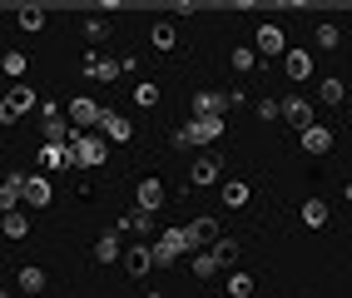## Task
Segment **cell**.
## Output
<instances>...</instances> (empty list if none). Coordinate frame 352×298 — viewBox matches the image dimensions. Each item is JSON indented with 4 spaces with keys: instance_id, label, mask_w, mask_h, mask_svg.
Listing matches in <instances>:
<instances>
[{
    "instance_id": "cell-24",
    "label": "cell",
    "mask_w": 352,
    "mask_h": 298,
    "mask_svg": "<svg viewBox=\"0 0 352 298\" xmlns=\"http://www.w3.org/2000/svg\"><path fill=\"white\" fill-rule=\"evenodd\" d=\"M327 219H333V209H327V199H302V224H308V228H322Z\"/></svg>"
},
{
    "instance_id": "cell-37",
    "label": "cell",
    "mask_w": 352,
    "mask_h": 298,
    "mask_svg": "<svg viewBox=\"0 0 352 298\" xmlns=\"http://www.w3.org/2000/svg\"><path fill=\"white\" fill-rule=\"evenodd\" d=\"M214 254H219V264H239V244H233V239L223 234V239L214 244Z\"/></svg>"
},
{
    "instance_id": "cell-18",
    "label": "cell",
    "mask_w": 352,
    "mask_h": 298,
    "mask_svg": "<svg viewBox=\"0 0 352 298\" xmlns=\"http://www.w3.org/2000/svg\"><path fill=\"white\" fill-rule=\"evenodd\" d=\"M283 75H288V80H313V50L293 45V50L283 55Z\"/></svg>"
},
{
    "instance_id": "cell-7",
    "label": "cell",
    "mask_w": 352,
    "mask_h": 298,
    "mask_svg": "<svg viewBox=\"0 0 352 298\" xmlns=\"http://www.w3.org/2000/svg\"><path fill=\"white\" fill-rule=\"evenodd\" d=\"M65 120L75 125L80 134H89V129H95V125L104 120V105H95V100H85V95H75V100L65 105Z\"/></svg>"
},
{
    "instance_id": "cell-11",
    "label": "cell",
    "mask_w": 352,
    "mask_h": 298,
    "mask_svg": "<svg viewBox=\"0 0 352 298\" xmlns=\"http://www.w3.org/2000/svg\"><path fill=\"white\" fill-rule=\"evenodd\" d=\"M219 179H223V159L219 154H199L189 164V184L194 189H208V184H219Z\"/></svg>"
},
{
    "instance_id": "cell-27",
    "label": "cell",
    "mask_w": 352,
    "mask_h": 298,
    "mask_svg": "<svg viewBox=\"0 0 352 298\" xmlns=\"http://www.w3.org/2000/svg\"><path fill=\"white\" fill-rule=\"evenodd\" d=\"M318 95H322V105H333V109H338V105L347 100V85L333 80V75H322V80H318Z\"/></svg>"
},
{
    "instance_id": "cell-15",
    "label": "cell",
    "mask_w": 352,
    "mask_h": 298,
    "mask_svg": "<svg viewBox=\"0 0 352 298\" xmlns=\"http://www.w3.org/2000/svg\"><path fill=\"white\" fill-rule=\"evenodd\" d=\"M124 268L134 279H149V268H159L154 264V244H124Z\"/></svg>"
},
{
    "instance_id": "cell-21",
    "label": "cell",
    "mask_w": 352,
    "mask_h": 298,
    "mask_svg": "<svg viewBox=\"0 0 352 298\" xmlns=\"http://www.w3.org/2000/svg\"><path fill=\"white\" fill-rule=\"evenodd\" d=\"M124 248H120V228H104V234L95 239V264H120Z\"/></svg>"
},
{
    "instance_id": "cell-28",
    "label": "cell",
    "mask_w": 352,
    "mask_h": 298,
    "mask_svg": "<svg viewBox=\"0 0 352 298\" xmlns=\"http://www.w3.org/2000/svg\"><path fill=\"white\" fill-rule=\"evenodd\" d=\"M223 264H219V254H214V248H204V254H194V279H214V273H219Z\"/></svg>"
},
{
    "instance_id": "cell-36",
    "label": "cell",
    "mask_w": 352,
    "mask_h": 298,
    "mask_svg": "<svg viewBox=\"0 0 352 298\" xmlns=\"http://www.w3.org/2000/svg\"><path fill=\"white\" fill-rule=\"evenodd\" d=\"M6 75H10V85H20V75H25V55L20 50H6Z\"/></svg>"
},
{
    "instance_id": "cell-10",
    "label": "cell",
    "mask_w": 352,
    "mask_h": 298,
    "mask_svg": "<svg viewBox=\"0 0 352 298\" xmlns=\"http://www.w3.org/2000/svg\"><path fill=\"white\" fill-rule=\"evenodd\" d=\"M253 50L263 55V60H273V55H288V35H283V25H258V35H253Z\"/></svg>"
},
{
    "instance_id": "cell-32",
    "label": "cell",
    "mask_w": 352,
    "mask_h": 298,
    "mask_svg": "<svg viewBox=\"0 0 352 298\" xmlns=\"http://www.w3.org/2000/svg\"><path fill=\"white\" fill-rule=\"evenodd\" d=\"M134 105H139V109L159 105V85H154V80H139V85H134Z\"/></svg>"
},
{
    "instance_id": "cell-31",
    "label": "cell",
    "mask_w": 352,
    "mask_h": 298,
    "mask_svg": "<svg viewBox=\"0 0 352 298\" xmlns=\"http://www.w3.org/2000/svg\"><path fill=\"white\" fill-rule=\"evenodd\" d=\"M228 298H253V273H228Z\"/></svg>"
},
{
    "instance_id": "cell-19",
    "label": "cell",
    "mask_w": 352,
    "mask_h": 298,
    "mask_svg": "<svg viewBox=\"0 0 352 298\" xmlns=\"http://www.w3.org/2000/svg\"><path fill=\"white\" fill-rule=\"evenodd\" d=\"M45 284H50V279H45V268H40V264H25V268L15 273V288L25 293V298H40V293H45Z\"/></svg>"
},
{
    "instance_id": "cell-33",
    "label": "cell",
    "mask_w": 352,
    "mask_h": 298,
    "mask_svg": "<svg viewBox=\"0 0 352 298\" xmlns=\"http://www.w3.org/2000/svg\"><path fill=\"white\" fill-rule=\"evenodd\" d=\"M258 120H263V125H273V120H283V100H278V95H268V100H258Z\"/></svg>"
},
{
    "instance_id": "cell-1",
    "label": "cell",
    "mask_w": 352,
    "mask_h": 298,
    "mask_svg": "<svg viewBox=\"0 0 352 298\" xmlns=\"http://www.w3.org/2000/svg\"><path fill=\"white\" fill-rule=\"evenodd\" d=\"M223 134V120H189L174 129V149H194V145H214Z\"/></svg>"
},
{
    "instance_id": "cell-26",
    "label": "cell",
    "mask_w": 352,
    "mask_h": 298,
    "mask_svg": "<svg viewBox=\"0 0 352 298\" xmlns=\"http://www.w3.org/2000/svg\"><path fill=\"white\" fill-rule=\"evenodd\" d=\"M248 199H253V189L243 184V179H228V184H223V209H243Z\"/></svg>"
},
{
    "instance_id": "cell-22",
    "label": "cell",
    "mask_w": 352,
    "mask_h": 298,
    "mask_svg": "<svg viewBox=\"0 0 352 298\" xmlns=\"http://www.w3.org/2000/svg\"><path fill=\"white\" fill-rule=\"evenodd\" d=\"M75 164V154H69V145H40V169L55 174V169H69Z\"/></svg>"
},
{
    "instance_id": "cell-29",
    "label": "cell",
    "mask_w": 352,
    "mask_h": 298,
    "mask_svg": "<svg viewBox=\"0 0 352 298\" xmlns=\"http://www.w3.org/2000/svg\"><path fill=\"white\" fill-rule=\"evenodd\" d=\"M15 25H20V30H30V35L45 30V10H40V6H20V10H15Z\"/></svg>"
},
{
    "instance_id": "cell-12",
    "label": "cell",
    "mask_w": 352,
    "mask_h": 298,
    "mask_svg": "<svg viewBox=\"0 0 352 298\" xmlns=\"http://www.w3.org/2000/svg\"><path fill=\"white\" fill-rule=\"evenodd\" d=\"M114 228H120V234H139V244H144V239H159V234H154L159 224H154V214H149V209H124Z\"/></svg>"
},
{
    "instance_id": "cell-35",
    "label": "cell",
    "mask_w": 352,
    "mask_h": 298,
    "mask_svg": "<svg viewBox=\"0 0 352 298\" xmlns=\"http://www.w3.org/2000/svg\"><path fill=\"white\" fill-rule=\"evenodd\" d=\"M25 234H30V219L20 214V209H15V214H6V239H25Z\"/></svg>"
},
{
    "instance_id": "cell-2",
    "label": "cell",
    "mask_w": 352,
    "mask_h": 298,
    "mask_svg": "<svg viewBox=\"0 0 352 298\" xmlns=\"http://www.w3.org/2000/svg\"><path fill=\"white\" fill-rule=\"evenodd\" d=\"M69 154H75V169H100L109 159V140L104 134H80V140L69 145Z\"/></svg>"
},
{
    "instance_id": "cell-13",
    "label": "cell",
    "mask_w": 352,
    "mask_h": 298,
    "mask_svg": "<svg viewBox=\"0 0 352 298\" xmlns=\"http://www.w3.org/2000/svg\"><path fill=\"white\" fill-rule=\"evenodd\" d=\"M283 125H293L298 134L302 129H313V100H302V95H283Z\"/></svg>"
},
{
    "instance_id": "cell-34",
    "label": "cell",
    "mask_w": 352,
    "mask_h": 298,
    "mask_svg": "<svg viewBox=\"0 0 352 298\" xmlns=\"http://www.w3.org/2000/svg\"><path fill=\"white\" fill-rule=\"evenodd\" d=\"M80 30H85L89 40H104V35H109V20H104V15H85V20H80Z\"/></svg>"
},
{
    "instance_id": "cell-9",
    "label": "cell",
    "mask_w": 352,
    "mask_h": 298,
    "mask_svg": "<svg viewBox=\"0 0 352 298\" xmlns=\"http://www.w3.org/2000/svg\"><path fill=\"white\" fill-rule=\"evenodd\" d=\"M189 228V244H194V254H204V248H214L219 239H223V228H219V219L214 214H199L194 224H184Z\"/></svg>"
},
{
    "instance_id": "cell-17",
    "label": "cell",
    "mask_w": 352,
    "mask_h": 298,
    "mask_svg": "<svg viewBox=\"0 0 352 298\" xmlns=\"http://www.w3.org/2000/svg\"><path fill=\"white\" fill-rule=\"evenodd\" d=\"M55 189H50V174H30L25 179V209H50Z\"/></svg>"
},
{
    "instance_id": "cell-14",
    "label": "cell",
    "mask_w": 352,
    "mask_h": 298,
    "mask_svg": "<svg viewBox=\"0 0 352 298\" xmlns=\"http://www.w3.org/2000/svg\"><path fill=\"white\" fill-rule=\"evenodd\" d=\"M100 134L109 145H129L134 140V120H124L120 109H104V120H100Z\"/></svg>"
},
{
    "instance_id": "cell-25",
    "label": "cell",
    "mask_w": 352,
    "mask_h": 298,
    "mask_svg": "<svg viewBox=\"0 0 352 298\" xmlns=\"http://www.w3.org/2000/svg\"><path fill=\"white\" fill-rule=\"evenodd\" d=\"M258 60H263V55H258L253 45H233V55H228V65H233V70H239V75L258 70Z\"/></svg>"
},
{
    "instance_id": "cell-16",
    "label": "cell",
    "mask_w": 352,
    "mask_h": 298,
    "mask_svg": "<svg viewBox=\"0 0 352 298\" xmlns=\"http://www.w3.org/2000/svg\"><path fill=\"white\" fill-rule=\"evenodd\" d=\"M25 179L30 174H20V169L6 174V184H0V209H6V214H15L20 204H25Z\"/></svg>"
},
{
    "instance_id": "cell-4",
    "label": "cell",
    "mask_w": 352,
    "mask_h": 298,
    "mask_svg": "<svg viewBox=\"0 0 352 298\" xmlns=\"http://www.w3.org/2000/svg\"><path fill=\"white\" fill-rule=\"evenodd\" d=\"M35 105H40V100H35V89H30L25 80H20V85H10V89H6V100H0V120L15 125L20 114H30Z\"/></svg>"
},
{
    "instance_id": "cell-30",
    "label": "cell",
    "mask_w": 352,
    "mask_h": 298,
    "mask_svg": "<svg viewBox=\"0 0 352 298\" xmlns=\"http://www.w3.org/2000/svg\"><path fill=\"white\" fill-rule=\"evenodd\" d=\"M313 40H318V50H338V45H342V30L333 25V20H318V35H313Z\"/></svg>"
},
{
    "instance_id": "cell-20",
    "label": "cell",
    "mask_w": 352,
    "mask_h": 298,
    "mask_svg": "<svg viewBox=\"0 0 352 298\" xmlns=\"http://www.w3.org/2000/svg\"><path fill=\"white\" fill-rule=\"evenodd\" d=\"M298 145H302V154H327V149H333V129H327V125H313V129L298 134Z\"/></svg>"
},
{
    "instance_id": "cell-3",
    "label": "cell",
    "mask_w": 352,
    "mask_h": 298,
    "mask_svg": "<svg viewBox=\"0 0 352 298\" xmlns=\"http://www.w3.org/2000/svg\"><path fill=\"white\" fill-rule=\"evenodd\" d=\"M189 248H194V244H189V228H164V234L154 239V264L169 268L179 254H189Z\"/></svg>"
},
{
    "instance_id": "cell-8",
    "label": "cell",
    "mask_w": 352,
    "mask_h": 298,
    "mask_svg": "<svg viewBox=\"0 0 352 298\" xmlns=\"http://www.w3.org/2000/svg\"><path fill=\"white\" fill-rule=\"evenodd\" d=\"M194 120H223L228 109V89H194Z\"/></svg>"
},
{
    "instance_id": "cell-23",
    "label": "cell",
    "mask_w": 352,
    "mask_h": 298,
    "mask_svg": "<svg viewBox=\"0 0 352 298\" xmlns=\"http://www.w3.org/2000/svg\"><path fill=\"white\" fill-rule=\"evenodd\" d=\"M149 45H154L159 55H169L174 45H179V35H174V25H169V20H154V30H149Z\"/></svg>"
},
{
    "instance_id": "cell-5",
    "label": "cell",
    "mask_w": 352,
    "mask_h": 298,
    "mask_svg": "<svg viewBox=\"0 0 352 298\" xmlns=\"http://www.w3.org/2000/svg\"><path fill=\"white\" fill-rule=\"evenodd\" d=\"M164 204H169V184H164L159 174H144V179H139V189H134V209H149V214H159Z\"/></svg>"
},
{
    "instance_id": "cell-6",
    "label": "cell",
    "mask_w": 352,
    "mask_h": 298,
    "mask_svg": "<svg viewBox=\"0 0 352 298\" xmlns=\"http://www.w3.org/2000/svg\"><path fill=\"white\" fill-rule=\"evenodd\" d=\"M85 75L89 80H100V85H114V80H120L124 75V65H120V55H100V50H85Z\"/></svg>"
}]
</instances>
